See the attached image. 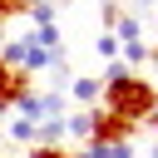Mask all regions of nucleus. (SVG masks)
<instances>
[{
	"instance_id": "10",
	"label": "nucleus",
	"mask_w": 158,
	"mask_h": 158,
	"mask_svg": "<svg viewBox=\"0 0 158 158\" xmlns=\"http://www.w3.org/2000/svg\"><path fill=\"white\" fill-rule=\"evenodd\" d=\"M118 59L133 69V64H143V59H148V44H143V40H138V44H123V54H118Z\"/></svg>"
},
{
	"instance_id": "17",
	"label": "nucleus",
	"mask_w": 158,
	"mask_h": 158,
	"mask_svg": "<svg viewBox=\"0 0 158 158\" xmlns=\"http://www.w3.org/2000/svg\"><path fill=\"white\" fill-rule=\"evenodd\" d=\"M0 158H5V153H0Z\"/></svg>"
},
{
	"instance_id": "2",
	"label": "nucleus",
	"mask_w": 158,
	"mask_h": 158,
	"mask_svg": "<svg viewBox=\"0 0 158 158\" xmlns=\"http://www.w3.org/2000/svg\"><path fill=\"white\" fill-rule=\"evenodd\" d=\"M89 143H133V123L109 114V109H94V128H89Z\"/></svg>"
},
{
	"instance_id": "13",
	"label": "nucleus",
	"mask_w": 158,
	"mask_h": 158,
	"mask_svg": "<svg viewBox=\"0 0 158 158\" xmlns=\"http://www.w3.org/2000/svg\"><path fill=\"white\" fill-rule=\"evenodd\" d=\"M69 158H94V153H89V148L79 143V148H69Z\"/></svg>"
},
{
	"instance_id": "12",
	"label": "nucleus",
	"mask_w": 158,
	"mask_h": 158,
	"mask_svg": "<svg viewBox=\"0 0 158 158\" xmlns=\"http://www.w3.org/2000/svg\"><path fill=\"white\" fill-rule=\"evenodd\" d=\"M94 49H99V54H104V59H118V40H114V35H109V30H104V35H99V40H94Z\"/></svg>"
},
{
	"instance_id": "5",
	"label": "nucleus",
	"mask_w": 158,
	"mask_h": 158,
	"mask_svg": "<svg viewBox=\"0 0 158 158\" xmlns=\"http://www.w3.org/2000/svg\"><path fill=\"white\" fill-rule=\"evenodd\" d=\"M25 15L35 20V30H40V25H59V5H54V0H35Z\"/></svg>"
},
{
	"instance_id": "14",
	"label": "nucleus",
	"mask_w": 158,
	"mask_h": 158,
	"mask_svg": "<svg viewBox=\"0 0 158 158\" xmlns=\"http://www.w3.org/2000/svg\"><path fill=\"white\" fill-rule=\"evenodd\" d=\"M148 158H158V138H153V148H148Z\"/></svg>"
},
{
	"instance_id": "7",
	"label": "nucleus",
	"mask_w": 158,
	"mask_h": 158,
	"mask_svg": "<svg viewBox=\"0 0 158 158\" xmlns=\"http://www.w3.org/2000/svg\"><path fill=\"white\" fill-rule=\"evenodd\" d=\"M94 158H138L133 153V143H84Z\"/></svg>"
},
{
	"instance_id": "8",
	"label": "nucleus",
	"mask_w": 158,
	"mask_h": 158,
	"mask_svg": "<svg viewBox=\"0 0 158 158\" xmlns=\"http://www.w3.org/2000/svg\"><path fill=\"white\" fill-rule=\"evenodd\" d=\"M5 133H10V138H15V143H25V148H30V143H35V123H30V118H20V114H15V118H10V123H5Z\"/></svg>"
},
{
	"instance_id": "15",
	"label": "nucleus",
	"mask_w": 158,
	"mask_h": 158,
	"mask_svg": "<svg viewBox=\"0 0 158 158\" xmlns=\"http://www.w3.org/2000/svg\"><path fill=\"white\" fill-rule=\"evenodd\" d=\"M138 5H158V0H138Z\"/></svg>"
},
{
	"instance_id": "3",
	"label": "nucleus",
	"mask_w": 158,
	"mask_h": 158,
	"mask_svg": "<svg viewBox=\"0 0 158 158\" xmlns=\"http://www.w3.org/2000/svg\"><path fill=\"white\" fill-rule=\"evenodd\" d=\"M99 94H104V84H99V79H89V74L69 79V99H74L79 109H94V104H99Z\"/></svg>"
},
{
	"instance_id": "16",
	"label": "nucleus",
	"mask_w": 158,
	"mask_h": 158,
	"mask_svg": "<svg viewBox=\"0 0 158 158\" xmlns=\"http://www.w3.org/2000/svg\"><path fill=\"white\" fill-rule=\"evenodd\" d=\"M54 5H64V0H54Z\"/></svg>"
},
{
	"instance_id": "9",
	"label": "nucleus",
	"mask_w": 158,
	"mask_h": 158,
	"mask_svg": "<svg viewBox=\"0 0 158 158\" xmlns=\"http://www.w3.org/2000/svg\"><path fill=\"white\" fill-rule=\"evenodd\" d=\"M25 158H69V148H64V143H35Z\"/></svg>"
},
{
	"instance_id": "1",
	"label": "nucleus",
	"mask_w": 158,
	"mask_h": 158,
	"mask_svg": "<svg viewBox=\"0 0 158 158\" xmlns=\"http://www.w3.org/2000/svg\"><path fill=\"white\" fill-rule=\"evenodd\" d=\"M104 109L109 114H118V118H128L133 128L153 114V104H158V89H153V79H138V74H128V79H114V84H104Z\"/></svg>"
},
{
	"instance_id": "4",
	"label": "nucleus",
	"mask_w": 158,
	"mask_h": 158,
	"mask_svg": "<svg viewBox=\"0 0 158 158\" xmlns=\"http://www.w3.org/2000/svg\"><path fill=\"white\" fill-rule=\"evenodd\" d=\"M89 128H94V109H74V114H64V138L89 143Z\"/></svg>"
},
{
	"instance_id": "6",
	"label": "nucleus",
	"mask_w": 158,
	"mask_h": 158,
	"mask_svg": "<svg viewBox=\"0 0 158 158\" xmlns=\"http://www.w3.org/2000/svg\"><path fill=\"white\" fill-rule=\"evenodd\" d=\"M30 40H35L40 49H64V35H59V25H40V30H30Z\"/></svg>"
},
{
	"instance_id": "11",
	"label": "nucleus",
	"mask_w": 158,
	"mask_h": 158,
	"mask_svg": "<svg viewBox=\"0 0 158 158\" xmlns=\"http://www.w3.org/2000/svg\"><path fill=\"white\" fill-rule=\"evenodd\" d=\"M30 5H35V0H0V25H5V20H15V15H25Z\"/></svg>"
}]
</instances>
